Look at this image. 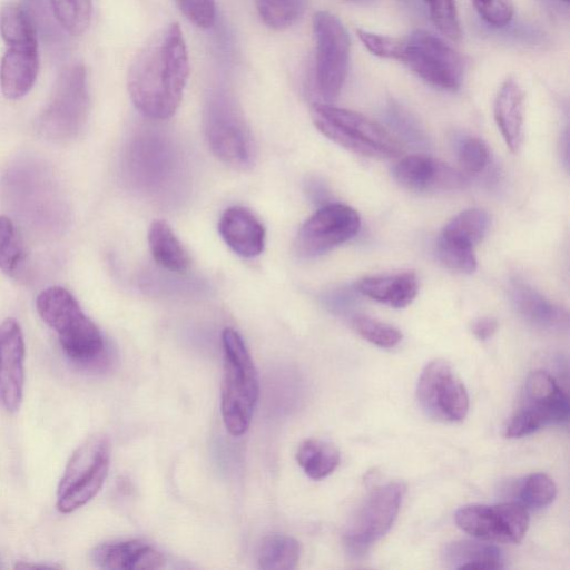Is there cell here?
Masks as SVG:
<instances>
[{
    "label": "cell",
    "instance_id": "cell-23",
    "mask_svg": "<svg viewBox=\"0 0 570 570\" xmlns=\"http://www.w3.org/2000/svg\"><path fill=\"white\" fill-rule=\"evenodd\" d=\"M446 567L452 569L499 570L504 568L501 550L490 543L459 540L450 542L442 552Z\"/></svg>",
    "mask_w": 570,
    "mask_h": 570
},
{
    "label": "cell",
    "instance_id": "cell-39",
    "mask_svg": "<svg viewBox=\"0 0 570 570\" xmlns=\"http://www.w3.org/2000/svg\"><path fill=\"white\" fill-rule=\"evenodd\" d=\"M176 3L194 26L200 29H209L216 20L215 0H176Z\"/></svg>",
    "mask_w": 570,
    "mask_h": 570
},
{
    "label": "cell",
    "instance_id": "cell-42",
    "mask_svg": "<svg viewBox=\"0 0 570 570\" xmlns=\"http://www.w3.org/2000/svg\"><path fill=\"white\" fill-rule=\"evenodd\" d=\"M472 334L480 341L489 340L498 330V321L492 316L475 318L470 325Z\"/></svg>",
    "mask_w": 570,
    "mask_h": 570
},
{
    "label": "cell",
    "instance_id": "cell-10",
    "mask_svg": "<svg viewBox=\"0 0 570 570\" xmlns=\"http://www.w3.org/2000/svg\"><path fill=\"white\" fill-rule=\"evenodd\" d=\"M416 399L428 416L441 422H460L469 411L466 389L452 365L443 358H435L423 368Z\"/></svg>",
    "mask_w": 570,
    "mask_h": 570
},
{
    "label": "cell",
    "instance_id": "cell-28",
    "mask_svg": "<svg viewBox=\"0 0 570 570\" xmlns=\"http://www.w3.org/2000/svg\"><path fill=\"white\" fill-rule=\"evenodd\" d=\"M0 33L8 47L38 46L36 30L22 6L8 3L2 7Z\"/></svg>",
    "mask_w": 570,
    "mask_h": 570
},
{
    "label": "cell",
    "instance_id": "cell-15",
    "mask_svg": "<svg viewBox=\"0 0 570 570\" xmlns=\"http://www.w3.org/2000/svg\"><path fill=\"white\" fill-rule=\"evenodd\" d=\"M392 175L399 185L413 191L454 190L468 185L462 173L424 155L402 158L394 165Z\"/></svg>",
    "mask_w": 570,
    "mask_h": 570
},
{
    "label": "cell",
    "instance_id": "cell-45",
    "mask_svg": "<svg viewBox=\"0 0 570 570\" xmlns=\"http://www.w3.org/2000/svg\"><path fill=\"white\" fill-rule=\"evenodd\" d=\"M562 1L568 2L569 0H562Z\"/></svg>",
    "mask_w": 570,
    "mask_h": 570
},
{
    "label": "cell",
    "instance_id": "cell-3",
    "mask_svg": "<svg viewBox=\"0 0 570 570\" xmlns=\"http://www.w3.org/2000/svg\"><path fill=\"white\" fill-rule=\"evenodd\" d=\"M222 416L226 430L239 436L248 430L258 401V374L238 332L226 327L222 333Z\"/></svg>",
    "mask_w": 570,
    "mask_h": 570
},
{
    "label": "cell",
    "instance_id": "cell-33",
    "mask_svg": "<svg viewBox=\"0 0 570 570\" xmlns=\"http://www.w3.org/2000/svg\"><path fill=\"white\" fill-rule=\"evenodd\" d=\"M557 488L553 480L544 473L528 475L520 485V503L527 509H541L556 498Z\"/></svg>",
    "mask_w": 570,
    "mask_h": 570
},
{
    "label": "cell",
    "instance_id": "cell-20",
    "mask_svg": "<svg viewBox=\"0 0 570 570\" xmlns=\"http://www.w3.org/2000/svg\"><path fill=\"white\" fill-rule=\"evenodd\" d=\"M510 296L517 312L531 325L546 331H560L568 326V313L529 284L513 281Z\"/></svg>",
    "mask_w": 570,
    "mask_h": 570
},
{
    "label": "cell",
    "instance_id": "cell-13",
    "mask_svg": "<svg viewBox=\"0 0 570 570\" xmlns=\"http://www.w3.org/2000/svg\"><path fill=\"white\" fill-rule=\"evenodd\" d=\"M458 527L483 541L518 543L529 527L528 509L520 502L468 504L454 515Z\"/></svg>",
    "mask_w": 570,
    "mask_h": 570
},
{
    "label": "cell",
    "instance_id": "cell-16",
    "mask_svg": "<svg viewBox=\"0 0 570 570\" xmlns=\"http://www.w3.org/2000/svg\"><path fill=\"white\" fill-rule=\"evenodd\" d=\"M523 403L544 425L567 422L569 397L554 377L542 370L532 372L524 384Z\"/></svg>",
    "mask_w": 570,
    "mask_h": 570
},
{
    "label": "cell",
    "instance_id": "cell-26",
    "mask_svg": "<svg viewBox=\"0 0 570 570\" xmlns=\"http://www.w3.org/2000/svg\"><path fill=\"white\" fill-rule=\"evenodd\" d=\"M299 557V542L289 535L279 533L264 537L257 550V563L264 570L295 569Z\"/></svg>",
    "mask_w": 570,
    "mask_h": 570
},
{
    "label": "cell",
    "instance_id": "cell-31",
    "mask_svg": "<svg viewBox=\"0 0 570 570\" xmlns=\"http://www.w3.org/2000/svg\"><path fill=\"white\" fill-rule=\"evenodd\" d=\"M436 255L452 271L470 274L476 269L473 246L462 240L441 234L436 243Z\"/></svg>",
    "mask_w": 570,
    "mask_h": 570
},
{
    "label": "cell",
    "instance_id": "cell-7",
    "mask_svg": "<svg viewBox=\"0 0 570 570\" xmlns=\"http://www.w3.org/2000/svg\"><path fill=\"white\" fill-rule=\"evenodd\" d=\"M88 111L86 69L81 63H75L65 69L58 79L53 94L38 119V130L49 140H69L81 130Z\"/></svg>",
    "mask_w": 570,
    "mask_h": 570
},
{
    "label": "cell",
    "instance_id": "cell-24",
    "mask_svg": "<svg viewBox=\"0 0 570 570\" xmlns=\"http://www.w3.org/2000/svg\"><path fill=\"white\" fill-rule=\"evenodd\" d=\"M148 244L155 262L174 273H185L190 257L165 220H154L148 230Z\"/></svg>",
    "mask_w": 570,
    "mask_h": 570
},
{
    "label": "cell",
    "instance_id": "cell-14",
    "mask_svg": "<svg viewBox=\"0 0 570 570\" xmlns=\"http://www.w3.org/2000/svg\"><path fill=\"white\" fill-rule=\"evenodd\" d=\"M24 340L19 323L9 317L0 325V406L16 412L24 384Z\"/></svg>",
    "mask_w": 570,
    "mask_h": 570
},
{
    "label": "cell",
    "instance_id": "cell-1",
    "mask_svg": "<svg viewBox=\"0 0 570 570\" xmlns=\"http://www.w3.org/2000/svg\"><path fill=\"white\" fill-rule=\"evenodd\" d=\"M189 77V59L180 26L158 30L132 60L127 87L135 107L147 118L166 120L175 115Z\"/></svg>",
    "mask_w": 570,
    "mask_h": 570
},
{
    "label": "cell",
    "instance_id": "cell-34",
    "mask_svg": "<svg viewBox=\"0 0 570 570\" xmlns=\"http://www.w3.org/2000/svg\"><path fill=\"white\" fill-rule=\"evenodd\" d=\"M353 327L360 336L380 347H393L402 340V333L396 327L370 316H355Z\"/></svg>",
    "mask_w": 570,
    "mask_h": 570
},
{
    "label": "cell",
    "instance_id": "cell-21",
    "mask_svg": "<svg viewBox=\"0 0 570 570\" xmlns=\"http://www.w3.org/2000/svg\"><path fill=\"white\" fill-rule=\"evenodd\" d=\"M523 91L513 79H507L502 83L494 100L497 126L512 153H517L523 141Z\"/></svg>",
    "mask_w": 570,
    "mask_h": 570
},
{
    "label": "cell",
    "instance_id": "cell-40",
    "mask_svg": "<svg viewBox=\"0 0 570 570\" xmlns=\"http://www.w3.org/2000/svg\"><path fill=\"white\" fill-rule=\"evenodd\" d=\"M480 17L489 24L505 27L512 20L514 7L512 0H472Z\"/></svg>",
    "mask_w": 570,
    "mask_h": 570
},
{
    "label": "cell",
    "instance_id": "cell-22",
    "mask_svg": "<svg viewBox=\"0 0 570 570\" xmlns=\"http://www.w3.org/2000/svg\"><path fill=\"white\" fill-rule=\"evenodd\" d=\"M356 289L373 301L394 308H402L413 302L419 285L414 273L404 272L365 277L356 284Z\"/></svg>",
    "mask_w": 570,
    "mask_h": 570
},
{
    "label": "cell",
    "instance_id": "cell-6",
    "mask_svg": "<svg viewBox=\"0 0 570 570\" xmlns=\"http://www.w3.org/2000/svg\"><path fill=\"white\" fill-rule=\"evenodd\" d=\"M110 445L94 434L71 454L57 489V509L70 513L87 504L101 489L109 470Z\"/></svg>",
    "mask_w": 570,
    "mask_h": 570
},
{
    "label": "cell",
    "instance_id": "cell-35",
    "mask_svg": "<svg viewBox=\"0 0 570 570\" xmlns=\"http://www.w3.org/2000/svg\"><path fill=\"white\" fill-rule=\"evenodd\" d=\"M28 14L37 37L57 40L60 36L57 24L61 26L57 20L50 2L47 0H24L21 4Z\"/></svg>",
    "mask_w": 570,
    "mask_h": 570
},
{
    "label": "cell",
    "instance_id": "cell-36",
    "mask_svg": "<svg viewBox=\"0 0 570 570\" xmlns=\"http://www.w3.org/2000/svg\"><path fill=\"white\" fill-rule=\"evenodd\" d=\"M430 16L442 35L451 40H459L461 28L454 0H424Z\"/></svg>",
    "mask_w": 570,
    "mask_h": 570
},
{
    "label": "cell",
    "instance_id": "cell-17",
    "mask_svg": "<svg viewBox=\"0 0 570 570\" xmlns=\"http://www.w3.org/2000/svg\"><path fill=\"white\" fill-rule=\"evenodd\" d=\"M218 232L228 247L244 258L256 257L264 250L265 228L245 207L227 208L219 219Z\"/></svg>",
    "mask_w": 570,
    "mask_h": 570
},
{
    "label": "cell",
    "instance_id": "cell-5",
    "mask_svg": "<svg viewBox=\"0 0 570 570\" xmlns=\"http://www.w3.org/2000/svg\"><path fill=\"white\" fill-rule=\"evenodd\" d=\"M205 136L213 154L224 164L245 170L255 161V144L244 115L224 90L213 91L204 115Z\"/></svg>",
    "mask_w": 570,
    "mask_h": 570
},
{
    "label": "cell",
    "instance_id": "cell-9",
    "mask_svg": "<svg viewBox=\"0 0 570 570\" xmlns=\"http://www.w3.org/2000/svg\"><path fill=\"white\" fill-rule=\"evenodd\" d=\"M420 78L443 90H456L463 80L462 57L442 39L425 30L404 38L402 60Z\"/></svg>",
    "mask_w": 570,
    "mask_h": 570
},
{
    "label": "cell",
    "instance_id": "cell-4",
    "mask_svg": "<svg viewBox=\"0 0 570 570\" xmlns=\"http://www.w3.org/2000/svg\"><path fill=\"white\" fill-rule=\"evenodd\" d=\"M311 117L321 134L354 154L390 158L403 153L396 137L357 111L315 102L311 107Z\"/></svg>",
    "mask_w": 570,
    "mask_h": 570
},
{
    "label": "cell",
    "instance_id": "cell-38",
    "mask_svg": "<svg viewBox=\"0 0 570 570\" xmlns=\"http://www.w3.org/2000/svg\"><path fill=\"white\" fill-rule=\"evenodd\" d=\"M356 33L370 52L382 58L402 60L404 38H394L357 29Z\"/></svg>",
    "mask_w": 570,
    "mask_h": 570
},
{
    "label": "cell",
    "instance_id": "cell-8",
    "mask_svg": "<svg viewBox=\"0 0 570 570\" xmlns=\"http://www.w3.org/2000/svg\"><path fill=\"white\" fill-rule=\"evenodd\" d=\"M316 43L315 82L326 101L341 92L348 66L350 37L341 20L328 11H318L313 18Z\"/></svg>",
    "mask_w": 570,
    "mask_h": 570
},
{
    "label": "cell",
    "instance_id": "cell-44",
    "mask_svg": "<svg viewBox=\"0 0 570 570\" xmlns=\"http://www.w3.org/2000/svg\"><path fill=\"white\" fill-rule=\"evenodd\" d=\"M348 1H353V2H366L368 0H348Z\"/></svg>",
    "mask_w": 570,
    "mask_h": 570
},
{
    "label": "cell",
    "instance_id": "cell-11",
    "mask_svg": "<svg viewBox=\"0 0 570 570\" xmlns=\"http://www.w3.org/2000/svg\"><path fill=\"white\" fill-rule=\"evenodd\" d=\"M404 493L402 482H389L367 495L346 527L344 542L348 551L354 554L364 552L391 529Z\"/></svg>",
    "mask_w": 570,
    "mask_h": 570
},
{
    "label": "cell",
    "instance_id": "cell-25",
    "mask_svg": "<svg viewBox=\"0 0 570 570\" xmlns=\"http://www.w3.org/2000/svg\"><path fill=\"white\" fill-rule=\"evenodd\" d=\"M340 458L335 445L320 439L303 441L296 452L298 465L313 480L330 475L337 468Z\"/></svg>",
    "mask_w": 570,
    "mask_h": 570
},
{
    "label": "cell",
    "instance_id": "cell-32",
    "mask_svg": "<svg viewBox=\"0 0 570 570\" xmlns=\"http://www.w3.org/2000/svg\"><path fill=\"white\" fill-rule=\"evenodd\" d=\"M61 27L70 35H81L89 26L91 0H49Z\"/></svg>",
    "mask_w": 570,
    "mask_h": 570
},
{
    "label": "cell",
    "instance_id": "cell-19",
    "mask_svg": "<svg viewBox=\"0 0 570 570\" xmlns=\"http://www.w3.org/2000/svg\"><path fill=\"white\" fill-rule=\"evenodd\" d=\"M39 69L38 46H10L0 63L3 96L17 100L32 88Z\"/></svg>",
    "mask_w": 570,
    "mask_h": 570
},
{
    "label": "cell",
    "instance_id": "cell-29",
    "mask_svg": "<svg viewBox=\"0 0 570 570\" xmlns=\"http://www.w3.org/2000/svg\"><path fill=\"white\" fill-rule=\"evenodd\" d=\"M490 226L488 213L481 208H469L455 215L443 228L445 236L462 240L471 246L479 244Z\"/></svg>",
    "mask_w": 570,
    "mask_h": 570
},
{
    "label": "cell",
    "instance_id": "cell-2",
    "mask_svg": "<svg viewBox=\"0 0 570 570\" xmlns=\"http://www.w3.org/2000/svg\"><path fill=\"white\" fill-rule=\"evenodd\" d=\"M36 305L40 317L57 333L60 346L72 362L90 366L102 360L106 344L100 330L66 288L47 287L37 296Z\"/></svg>",
    "mask_w": 570,
    "mask_h": 570
},
{
    "label": "cell",
    "instance_id": "cell-43",
    "mask_svg": "<svg viewBox=\"0 0 570 570\" xmlns=\"http://www.w3.org/2000/svg\"><path fill=\"white\" fill-rule=\"evenodd\" d=\"M16 568H19V569H52L53 567L46 566V564H32V563L21 562V563L17 564Z\"/></svg>",
    "mask_w": 570,
    "mask_h": 570
},
{
    "label": "cell",
    "instance_id": "cell-27",
    "mask_svg": "<svg viewBox=\"0 0 570 570\" xmlns=\"http://www.w3.org/2000/svg\"><path fill=\"white\" fill-rule=\"evenodd\" d=\"M27 266V253L16 226L7 216H0V269L20 278Z\"/></svg>",
    "mask_w": 570,
    "mask_h": 570
},
{
    "label": "cell",
    "instance_id": "cell-30",
    "mask_svg": "<svg viewBox=\"0 0 570 570\" xmlns=\"http://www.w3.org/2000/svg\"><path fill=\"white\" fill-rule=\"evenodd\" d=\"M258 16L271 29L293 26L304 13L306 0H255Z\"/></svg>",
    "mask_w": 570,
    "mask_h": 570
},
{
    "label": "cell",
    "instance_id": "cell-18",
    "mask_svg": "<svg viewBox=\"0 0 570 570\" xmlns=\"http://www.w3.org/2000/svg\"><path fill=\"white\" fill-rule=\"evenodd\" d=\"M91 560L110 570H156L165 563L160 551L137 539L102 543L91 551Z\"/></svg>",
    "mask_w": 570,
    "mask_h": 570
},
{
    "label": "cell",
    "instance_id": "cell-41",
    "mask_svg": "<svg viewBox=\"0 0 570 570\" xmlns=\"http://www.w3.org/2000/svg\"><path fill=\"white\" fill-rule=\"evenodd\" d=\"M390 115L397 129L400 131L402 130V132L406 135L409 139L410 137L414 140H419L421 138V132L415 126L414 121L407 115L403 114L402 110L399 108H392Z\"/></svg>",
    "mask_w": 570,
    "mask_h": 570
},
{
    "label": "cell",
    "instance_id": "cell-37",
    "mask_svg": "<svg viewBox=\"0 0 570 570\" xmlns=\"http://www.w3.org/2000/svg\"><path fill=\"white\" fill-rule=\"evenodd\" d=\"M458 160L465 173L479 174L489 165V149L479 138H464L458 147Z\"/></svg>",
    "mask_w": 570,
    "mask_h": 570
},
{
    "label": "cell",
    "instance_id": "cell-12",
    "mask_svg": "<svg viewBox=\"0 0 570 570\" xmlns=\"http://www.w3.org/2000/svg\"><path fill=\"white\" fill-rule=\"evenodd\" d=\"M358 213L345 204L320 207L299 228L295 249L298 256L313 258L353 238L360 230Z\"/></svg>",
    "mask_w": 570,
    "mask_h": 570
}]
</instances>
